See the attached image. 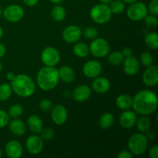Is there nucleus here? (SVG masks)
Returning <instances> with one entry per match:
<instances>
[{"label": "nucleus", "instance_id": "obj_1", "mask_svg": "<svg viewBox=\"0 0 158 158\" xmlns=\"http://www.w3.org/2000/svg\"><path fill=\"white\" fill-rule=\"evenodd\" d=\"M157 94L150 89H143L137 93L133 99L132 107L140 115H150L157 110Z\"/></svg>", "mask_w": 158, "mask_h": 158}, {"label": "nucleus", "instance_id": "obj_2", "mask_svg": "<svg viewBox=\"0 0 158 158\" xmlns=\"http://www.w3.org/2000/svg\"><path fill=\"white\" fill-rule=\"evenodd\" d=\"M12 90L21 97H29L35 91V84L33 80L26 74L15 76L10 83Z\"/></svg>", "mask_w": 158, "mask_h": 158}, {"label": "nucleus", "instance_id": "obj_3", "mask_svg": "<svg viewBox=\"0 0 158 158\" xmlns=\"http://www.w3.org/2000/svg\"><path fill=\"white\" fill-rule=\"evenodd\" d=\"M60 80L58 69L54 66L43 67L37 74L36 82L39 87L43 90H52L57 86Z\"/></svg>", "mask_w": 158, "mask_h": 158}, {"label": "nucleus", "instance_id": "obj_4", "mask_svg": "<svg viewBox=\"0 0 158 158\" xmlns=\"http://www.w3.org/2000/svg\"><path fill=\"white\" fill-rule=\"evenodd\" d=\"M127 145L129 151L133 155H142L148 149V139L142 134H134L128 140Z\"/></svg>", "mask_w": 158, "mask_h": 158}, {"label": "nucleus", "instance_id": "obj_5", "mask_svg": "<svg viewBox=\"0 0 158 158\" xmlns=\"http://www.w3.org/2000/svg\"><path fill=\"white\" fill-rule=\"evenodd\" d=\"M112 12L109 6L103 3L97 4L90 10V17L97 24H105L111 19Z\"/></svg>", "mask_w": 158, "mask_h": 158}, {"label": "nucleus", "instance_id": "obj_6", "mask_svg": "<svg viewBox=\"0 0 158 158\" xmlns=\"http://www.w3.org/2000/svg\"><path fill=\"white\" fill-rule=\"evenodd\" d=\"M127 14L128 18L132 21H140L148 15V9L142 2H135L128 7Z\"/></svg>", "mask_w": 158, "mask_h": 158}, {"label": "nucleus", "instance_id": "obj_7", "mask_svg": "<svg viewBox=\"0 0 158 158\" xmlns=\"http://www.w3.org/2000/svg\"><path fill=\"white\" fill-rule=\"evenodd\" d=\"M89 49L93 56L98 58H102L109 54L110 45L104 39L96 38L91 42Z\"/></svg>", "mask_w": 158, "mask_h": 158}, {"label": "nucleus", "instance_id": "obj_8", "mask_svg": "<svg viewBox=\"0 0 158 158\" xmlns=\"http://www.w3.org/2000/svg\"><path fill=\"white\" fill-rule=\"evenodd\" d=\"M41 60L46 66H55L60 63V54L56 49L48 46L42 51Z\"/></svg>", "mask_w": 158, "mask_h": 158}, {"label": "nucleus", "instance_id": "obj_9", "mask_svg": "<svg viewBox=\"0 0 158 158\" xmlns=\"http://www.w3.org/2000/svg\"><path fill=\"white\" fill-rule=\"evenodd\" d=\"M3 16L9 23H17L24 16V10L18 5H9L4 9Z\"/></svg>", "mask_w": 158, "mask_h": 158}, {"label": "nucleus", "instance_id": "obj_10", "mask_svg": "<svg viewBox=\"0 0 158 158\" xmlns=\"http://www.w3.org/2000/svg\"><path fill=\"white\" fill-rule=\"evenodd\" d=\"M43 140L41 137L37 135H32L26 140V147L29 153L33 155L40 154L43 149Z\"/></svg>", "mask_w": 158, "mask_h": 158}, {"label": "nucleus", "instance_id": "obj_11", "mask_svg": "<svg viewBox=\"0 0 158 158\" xmlns=\"http://www.w3.org/2000/svg\"><path fill=\"white\" fill-rule=\"evenodd\" d=\"M51 118L56 124H63L66 123L68 118L67 110L63 105H56L51 109Z\"/></svg>", "mask_w": 158, "mask_h": 158}, {"label": "nucleus", "instance_id": "obj_12", "mask_svg": "<svg viewBox=\"0 0 158 158\" xmlns=\"http://www.w3.org/2000/svg\"><path fill=\"white\" fill-rule=\"evenodd\" d=\"M81 35V29L75 25L67 26L63 32V39L68 43H77L80 40Z\"/></svg>", "mask_w": 158, "mask_h": 158}, {"label": "nucleus", "instance_id": "obj_13", "mask_svg": "<svg viewBox=\"0 0 158 158\" xmlns=\"http://www.w3.org/2000/svg\"><path fill=\"white\" fill-rule=\"evenodd\" d=\"M142 81L146 86H154L158 83V67L157 66H148L142 76Z\"/></svg>", "mask_w": 158, "mask_h": 158}, {"label": "nucleus", "instance_id": "obj_14", "mask_svg": "<svg viewBox=\"0 0 158 158\" xmlns=\"http://www.w3.org/2000/svg\"><path fill=\"white\" fill-rule=\"evenodd\" d=\"M83 72L88 78H96L101 73L102 66L97 60H89L83 66Z\"/></svg>", "mask_w": 158, "mask_h": 158}, {"label": "nucleus", "instance_id": "obj_15", "mask_svg": "<svg viewBox=\"0 0 158 158\" xmlns=\"http://www.w3.org/2000/svg\"><path fill=\"white\" fill-rule=\"evenodd\" d=\"M123 71L129 76L136 75L140 69V63L136 57L131 56L126 57L123 60Z\"/></svg>", "mask_w": 158, "mask_h": 158}, {"label": "nucleus", "instance_id": "obj_16", "mask_svg": "<svg viewBox=\"0 0 158 158\" xmlns=\"http://www.w3.org/2000/svg\"><path fill=\"white\" fill-rule=\"evenodd\" d=\"M137 121V117L135 113L127 110L120 114L119 117V123L122 127L125 129H131L135 125Z\"/></svg>", "mask_w": 158, "mask_h": 158}, {"label": "nucleus", "instance_id": "obj_17", "mask_svg": "<svg viewBox=\"0 0 158 158\" xmlns=\"http://www.w3.org/2000/svg\"><path fill=\"white\" fill-rule=\"evenodd\" d=\"M23 147L17 140H11L6 145V153L10 158H19L23 155Z\"/></svg>", "mask_w": 158, "mask_h": 158}, {"label": "nucleus", "instance_id": "obj_18", "mask_svg": "<svg viewBox=\"0 0 158 158\" xmlns=\"http://www.w3.org/2000/svg\"><path fill=\"white\" fill-rule=\"evenodd\" d=\"M92 88L98 94H105L109 91L110 88V83L106 77H97L93 81Z\"/></svg>", "mask_w": 158, "mask_h": 158}, {"label": "nucleus", "instance_id": "obj_19", "mask_svg": "<svg viewBox=\"0 0 158 158\" xmlns=\"http://www.w3.org/2000/svg\"><path fill=\"white\" fill-rule=\"evenodd\" d=\"M91 95V89L86 85H80L74 89L73 97L77 102H84L89 98Z\"/></svg>", "mask_w": 158, "mask_h": 158}, {"label": "nucleus", "instance_id": "obj_20", "mask_svg": "<svg viewBox=\"0 0 158 158\" xmlns=\"http://www.w3.org/2000/svg\"><path fill=\"white\" fill-rule=\"evenodd\" d=\"M27 126L30 131L34 134H39L41 132L43 127V120L39 116L31 115L27 120Z\"/></svg>", "mask_w": 158, "mask_h": 158}, {"label": "nucleus", "instance_id": "obj_21", "mask_svg": "<svg viewBox=\"0 0 158 158\" xmlns=\"http://www.w3.org/2000/svg\"><path fill=\"white\" fill-rule=\"evenodd\" d=\"M59 76L63 82L70 83L74 81L76 78V73L73 69L68 66H63L59 69Z\"/></svg>", "mask_w": 158, "mask_h": 158}, {"label": "nucleus", "instance_id": "obj_22", "mask_svg": "<svg viewBox=\"0 0 158 158\" xmlns=\"http://www.w3.org/2000/svg\"><path fill=\"white\" fill-rule=\"evenodd\" d=\"M9 129L10 131L16 136H22L26 133V124L21 120L15 118L12 121L9 122Z\"/></svg>", "mask_w": 158, "mask_h": 158}, {"label": "nucleus", "instance_id": "obj_23", "mask_svg": "<svg viewBox=\"0 0 158 158\" xmlns=\"http://www.w3.org/2000/svg\"><path fill=\"white\" fill-rule=\"evenodd\" d=\"M133 98L127 94H121L118 96L116 100V104L119 109L127 110L132 107Z\"/></svg>", "mask_w": 158, "mask_h": 158}, {"label": "nucleus", "instance_id": "obj_24", "mask_svg": "<svg viewBox=\"0 0 158 158\" xmlns=\"http://www.w3.org/2000/svg\"><path fill=\"white\" fill-rule=\"evenodd\" d=\"M73 53L75 54L77 56L80 57V58H83V57L87 56L89 52V46L84 43H77L74 45L73 48Z\"/></svg>", "mask_w": 158, "mask_h": 158}, {"label": "nucleus", "instance_id": "obj_25", "mask_svg": "<svg viewBox=\"0 0 158 158\" xmlns=\"http://www.w3.org/2000/svg\"><path fill=\"white\" fill-rule=\"evenodd\" d=\"M114 123V117L110 113H106L100 117L99 120L100 127L103 130H106L110 128Z\"/></svg>", "mask_w": 158, "mask_h": 158}, {"label": "nucleus", "instance_id": "obj_26", "mask_svg": "<svg viewBox=\"0 0 158 158\" xmlns=\"http://www.w3.org/2000/svg\"><path fill=\"white\" fill-rule=\"evenodd\" d=\"M137 129L142 133L148 132L151 126V120L146 115H142L138 120L136 121Z\"/></svg>", "mask_w": 158, "mask_h": 158}, {"label": "nucleus", "instance_id": "obj_27", "mask_svg": "<svg viewBox=\"0 0 158 158\" xmlns=\"http://www.w3.org/2000/svg\"><path fill=\"white\" fill-rule=\"evenodd\" d=\"M51 16L56 22L63 21L66 17V10L63 6L57 5L52 8L51 11Z\"/></svg>", "mask_w": 158, "mask_h": 158}, {"label": "nucleus", "instance_id": "obj_28", "mask_svg": "<svg viewBox=\"0 0 158 158\" xmlns=\"http://www.w3.org/2000/svg\"><path fill=\"white\" fill-rule=\"evenodd\" d=\"M145 43L149 48L152 49H158V35L157 32H149L144 39Z\"/></svg>", "mask_w": 158, "mask_h": 158}, {"label": "nucleus", "instance_id": "obj_29", "mask_svg": "<svg viewBox=\"0 0 158 158\" xmlns=\"http://www.w3.org/2000/svg\"><path fill=\"white\" fill-rule=\"evenodd\" d=\"M124 60V56L123 53L119 51H115L110 53L108 57V62L111 66H117L121 64Z\"/></svg>", "mask_w": 158, "mask_h": 158}, {"label": "nucleus", "instance_id": "obj_30", "mask_svg": "<svg viewBox=\"0 0 158 158\" xmlns=\"http://www.w3.org/2000/svg\"><path fill=\"white\" fill-rule=\"evenodd\" d=\"M12 88L10 84L4 83L0 84V101H6L12 95Z\"/></svg>", "mask_w": 158, "mask_h": 158}, {"label": "nucleus", "instance_id": "obj_31", "mask_svg": "<svg viewBox=\"0 0 158 158\" xmlns=\"http://www.w3.org/2000/svg\"><path fill=\"white\" fill-rule=\"evenodd\" d=\"M110 9L112 13L114 14H120L123 12L125 9L124 2L121 0H113L110 3Z\"/></svg>", "mask_w": 158, "mask_h": 158}, {"label": "nucleus", "instance_id": "obj_32", "mask_svg": "<svg viewBox=\"0 0 158 158\" xmlns=\"http://www.w3.org/2000/svg\"><path fill=\"white\" fill-rule=\"evenodd\" d=\"M23 107L19 104H14L9 107L7 114L11 118H18L23 114Z\"/></svg>", "mask_w": 158, "mask_h": 158}, {"label": "nucleus", "instance_id": "obj_33", "mask_svg": "<svg viewBox=\"0 0 158 158\" xmlns=\"http://www.w3.org/2000/svg\"><path fill=\"white\" fill-rule=\"evenodd\" d=\"M140 60L142 64L146 67L153 65L154 63V57L151 53L148 52H143L140 56Z\"/></svg>", "mask_w": 158, "mask_h": 158}, {"label": "nucleus", "instance_id": "obj_34", "mask_svg": "<svg viewBox=\"0 0 158 158\" xmlns=\"http://www.w3.org/2000/svg\"><path fill=\"white\" fill-rule=\"evenodd\" d=\"M84 36L89 40H94L98 35V31L95 27L88 26L84 29Z\"/></svg>", "mask_w": 158, "mask_h": 158}, {"label": "nucleus", "instance_id": "obj_35", "mask_svg": "<svg viewBox=\"0 0 158 158\" xmlns=\"http://www.w3.org/2000/svg\"><path fill=\"white\" fill-rule=\"evenodd\" d=\"M145 24L149 28H156L158 25V19L156 15H147L144 19Z\"/></svg>", "mask_w": 158, "mask_h": 158}, {"label": "nucleus", "instance_id": "obj_36", "mask_svg": "<svg viewBox=\"0 0 158 158\" xmlns=\"http://www.w3.org/2000/svg\"><path fill=\"white\" fill-rule=\"evenodd\" d=\"M9 116L7 112L0 110V128H4L9 123Z\"/></svg>", "mask_w": 158, "mask_h": 158}, {"label": "nucleus", "instance_id": "obj_37", "mask_svg": "<svg viewBox=\"0 0 158 158\" xmlns=\"http://www.w3.org/2000/svg\"><path fill=\"white\" fill-rule=\"evenodd\" d=\"M40 133H41V138L44 140H50L54 136L53 130L49 127L43 129Z\"/></svg>", "mask_w": 158, "mask_h": 158}, {"label": "nucleus", "instance_id": "obj_38", "mask_svg": "<svg viewBox=\"0 0 158 158\" xmlns=\"http://www.w3.org/2000/svg\"><path fill=\"white\" fill-rule=\"evenodd\" d=\"M148 12L152 15H158V0H151L148 6Z\"/></svg>", "mask_w": 158, "mask_h": 158}, {"label": "nucleus", "instance_id": "obj_39", "mask_svg": "<svg viewBox=\"0 0 158 158\" xmlns=\"http://www.w3.org/2000/svg\"><path fill=\"white\" fill-rule=\"evenodd\" d=\"M39 106L43 111H49L52 108V103L49 100H42L40 102Z\"/></svg>", "mask_w": 158, "mask_h": 158}, {"label": "nucleus", "instance_id": "obj_40", "mask_svg": "<svg viewBox=\"0 0 158 158\" xmlns=\"http://www.w3.org/2000/svg\"><path fill=\"white\" fill-rule=\"evenodd\" d=\"M133 154L130 152L129 151H121L119 152L118 155H117V158H132Z\"/></svg>", "mask_w": 158, "mask_h": 158}, {"label": "nucleus", "instance_id": "obj_41", "mask_svg": "<svg viewBox=\"0 0 158 158\" xmlns=\"http://www.w3.org/2000/svg\"><path fill=\"white\" fill-rule=\"evenodd\" d=\"M149 156L151 158H157L158 157V147L157 145L151 148L149 152Z\"/></svg>", "mask_w": 158, "mask_h": 158}, {"label": "nucleus", "instance_id": "obj_42", "mask_svg": "<svg viewBox=\"0 0 158 158\" xmlns=\"http://www.w3.org/2000/svg\"><path fill=\"white\" fill-rule=\"evenodd\" d=\"M122 53H123V56L124 57H129V56H132L133 51L130 47H125V48H123Z\"/></svg>", "mask_w": 158, "mask_h": 158}, {"label": "nucleus", "instance_id": "obj_43", "mask_svg": "<svg viewBox=\"0 0 158 158\" xmlns=\"http://www.w3.org/2000/svg\"><path fill=\"white\" fill-rule=\"evenodd\" d=\"M23 2L28 6H34L37 4L39 0H23Z\"/></svg>", "mask_w": 158, "mask_h": 158}, {"label": "nucleus", "instance_id": "obj_44", "mask_svg": "<svg viewBox=\"0 0 158 158\" xmlns=\"http://www.w3.org/2000/svg\"><path fill=\"white\" fill-rule=\"evenodd\" d=\"M6 46L2 43H0V59L4 56L5 54H6Z\"/></svg>", "mask_w": 158, "mask_h": 158}, {"label": "nucleus", "instance_id": "obj_45", "mask_svg": "<svg viewBox=\"0 0 158 158\" xmlns=\"http://www.w3.org/2000/svg\"><path fill=\"white\" fill-rule=\"evenodd\" d=\"M15 73L12 72H9L7 73V74H6V78H7L8 80H9V81H11V80H13V78L15 77Z\"/></svg>", "mask_w": 158, "mask_h": 158}, {"label": "nucleus", "instance_id": "obj_46", "mask_svg": "<svg viewBox=\"0 0 158 158\" xmlns=\"http://www.w3.org/2000/svg\"><path fill=\"white\" fill-rule=\"evenodd\" d=\"M147 138L148 139H153L155 137V134L153 132H151V133H148V135L146 136Z\"/></svg>", "mask_w": 158, "mask_h": 158}, {"label": "nucleus", "instance_id": "obj_47", "mask_svg": "<svg viewBox=\"0 0 158 158\" xmlns=\"http://www.w3.org/2000/svg\"><path fill=\"white\" fill-rule=\"evenodd\" d=\"M51 2L54 3V4H60V3L63 2L64 0H49Z\"/></svg>", "mask_w": 158, "mask_h": 158}, {"label": "nucleus", "instance_id": "obj_48", "mask_svg": "<svg viewBox=\"0 0 158 158\" xmlns=\"http://www.w3.org/2000/svg\"><path fill=\"white\" fill-rule=\"evenodd\" d=\"M123 2L127 3V4H132V3L135 2H137L138 0H123Z\"/></svg>", "mask_w": 158, "mask_h": 158}, {"label": "nucleus", "instance_id": "obj_49", "mask_svg": "<svg viewBox=\"0 0 158 158\" xmlns=\"http://www.w3.org/2000/svg\"><path fill=\"white\" fill-rule=\"evenodd\" d=\"M99 1H100L101 3H103V4L108 5V4H110V3L113 0H99Z\"/></svg>", "mask_w": 158, "mask_h": 158}, {"label": "nucleus", "instance_id": "obj_50", "mask_svg": "<svg viewBox=\"0 0 158 158\" xmlns=\"http://www.w3.org/2000/svg\"><path fill=\"white\" fill-rule=\"evenodd\" d=\"M2 35H3V29H2V28L0 26V40L2 39Z\"/></svg>", "mask_w": 158, "mask_h": 158}, {"label": "nucleus", "instance_id": "obj_51", "mask_svg": "<svg viewBox=\"0 0 158 158\" xmlns=\"http://www.w3.org/2000/svg\"><path fill=\"white\" fill-rule=\"evenodd\" d=\"M2 63L0 62V72L2 71Z\"/></svg>", "mask_w": 158, "mask_h": 158}, {"label": "nucleus", "instance_id": "obj_52", "mask_svg": "<svg viewBox=\"0 0 158 158\" xmlns=\"http://www.w3.org/2000/svg\"><path fill=\"white\" fill-rule=\"evenodd\" d=\"M2 13V8H1V6H0V18H1Z\"/></svg>", "mask_w": 158, "mask_h": 158}, {"label": "nucleus", "instance_id": "obj_53", "mask_svg": "<svg viewBox=\"0 0 158 158\" xmlns=\"http://www.w3.org/2000/svg\"><path fill=\"white\" fill-rule=\"evenodd\" d=\"M2 150H1V148H0V157H2Z\"/></svg>", "mask_w": 158, "mask_h": 158}]
</instances>
